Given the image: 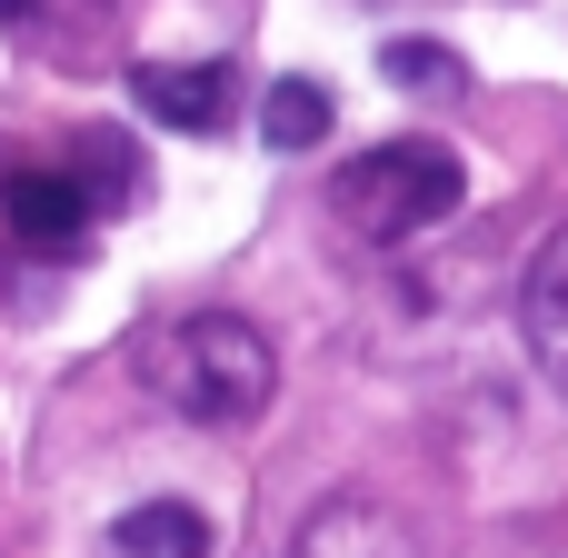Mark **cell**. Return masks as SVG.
Returning a JSON list of instances; mask_svg holds the SVG:
<instances>
[{
    "instance_id": "obj_1",
    "label": "cell",
    "mask_w": 568,
    "mask_h": 558,
    "mask_svg": "<svg viewBox=\"0 0 568 558\" xmlns=\"http://www.w3.org/2000/svg\"><path fill=\"white\" fill-rule=\"evenodd\" d=\"M150 379H160V399H170L180 419H200V429H240V419L270 409L280 359H270V339H260L250 319L200 310V319H180V329L150 349Z\"/></svg>"
},
{
    "instance_id": "obj_2",
    "label": "cell",
    "mask_w": 568,
    "mask_h": 558,
    "mask_svg": "<svg viewBox=\"0 0 568 558\" xmlns=\"http://www.w3.org/2000/svg\"><path fill=\"white\" fill-rule=\"evenodd\" d=\"M459 200H469V170H459V150H439V140H379V150H359V160L339 170V190H329V210H339L359 240H419V230H439Z\"/></svg>"
},
{
    "instance_id": "obj_3",
    "label": "cell",
    "mask_w": 568,
    "mask_h": 558,
    "mask_svg": "<svg viewBox=\"0 0 568 558\" xmlns=\"http://www.w3.org/2000/svg\"><path fill=\"white\" fill-rule=\"evenodd\" d=\"M290 558H419V539H409V519H399V509H379V499L339 489V499H320V509L300 519Z\"/></svg>"
},
{
    "instance_id": "obj_4",
    "label": "cell",
    "mask_w": 568,
    "mask_h": 558,
    "mask_svg": "<svg viewBox=\"0 0 568 558\" xmlns=\"http://www.w3.org/2000/svg\"><path fill=\"white\" fill-rule=\"evenodd\" d=\"M130 100H140L160 130H220V120H230V70H220V60H200V70L140 60V70H130Z\"/></svg>"
},
{
    "instance_id": "obj_5",
    "label": "cell",
    "mask_w": 568,
    "mask_h": 558,
    "mask_svg": "<svg viewBox=\"0 0 568 558\" xmlns=\"http://www.w3.org/2000/svg\"><path fill=\"white\" fill-rule=\"evenodd\" d=\"M0 220H10L20 240L60 250V240L90 230V190H80L70 170H0Z\"/></svg>"
},
{
    "instance_id": "obj_6",
    "label": "cell",
    "mask_w": 568,
    "mask_h": 558,
    "mask_svg": "<svg viewBox=\"0 0 568 558\" xmlns=\"http://www.w3.org/2000/svg\"><path fill=\"white\" fill-rule=\"evenodd\" d=\"M110 549L120 558H210V519L190 499H140V509H120Z\"/></svg>"
},
{
    "instance_id": "obj_7",
    "label": "cell",
    "mask_w": 568,
    "mask_h": 558,
    "mask_svg": "<svg viewBox=\"0 0 568 558\" xmlns=\"http://www.w3.org/2000/svg\"><path fill=\"white\" fill-rule=\"evenodd\" d=\"M329 120H339V110H329L320 80H270V90H260V140H270V150H320Z\"/></svg>"
},
{
    "instance_id": "obj_8",
    "label": "cell",
    "mask_w": 568,
    "mask_h": 558,
    "mask_svg": "<svg viewBox=\"0 0 568 558\" xmlns=\"http://www.w3.org/2000/svg\"><path fill=\"white\" fill-rule=\"evenodd\" d=\"M529 349H539V369L559 379V399H568V250L539 260V280H529Z\"/></svg>"
},
{
    "instance_id": "obj_9",
    "label": "cell",
    "mask_w": 568,
    "mask_h": 558,
    "mask_svg": "<svg viewBox=\"0 0 568 558\" xmlns=\"http://www.w3.org/2000/svg\"><path fill=\"white\" fill-rule=\"evenodd\" d=\"M379 70H389V80H409V90H459V60H449L439 40H389V50H379Z\"/></svg>"
},
{
    "instance_id": "obj_10",
    "label": "cell",
    "mask_w": 568,
    "mask_h": 558,
    "mask_svg": "<svg viewBox=\"0 0 568 558\" xmlns=\"http://www.w3.org/2000/svg\"><path fill=\"white\" fill-rule=\"evenodd\" d=\"M10 10H30V0H10Z\"/></svg>"
}]
</instances>
